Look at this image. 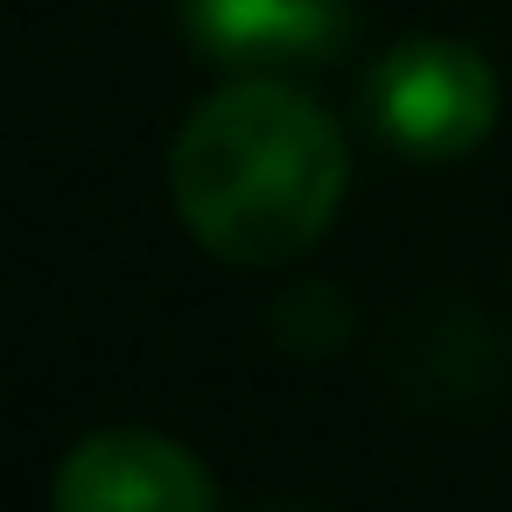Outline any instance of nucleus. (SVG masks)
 <instances>
[{"instance_id":"nucleus-1","label":"nucleus","mask_w":512,"mask_h":512,"mask_svg":"<svg viewBox=\"0 0 512 512\" xmlns=\"http://www.w3.org/2000/svg\"><path fill=\"white\" fill-rule=\"evenodd\" d=\"M169 197L204 253L232 267H281L316 246L344 204V134L309 92L274 71H239L183 120L169 148Z\"/></svg>"},{"instance_id":"nucleus-2","label":"nucleus","mask_w":512,"mask_h":512,"mask_svg":"<svg viewBox=\"0 0 512 512\" xmlns=\"http://www.w3.org/2000/svg\"><path fill=\"white\" fill-rule=\"evenodd\" d=\"M365 113H372L386 148H400L414 162H449V155H470L491 134L498 78L470 43L414 36V43H400L393 57L372 64Z\"/></svg>"},{"instance_id":"nucleus-3","label":"nucleus","mask_w":512,"mask_h":512,"mask_svg":"<svg viewBox=\"0 0 512 512\" xmlns=\"http://www.w3.org/2000/svg\"><path fill=\"white\" fill-rule=\"evenodd\" d=\"M218 498L211 470L148 428H99L85 435L57 477H50V505L57 512H204Z\"/></svg>"},{"instance_id":"nucleus-4","label":"nucleus","mask_w":512,"mask_h":512,"mask_svg":"<svg viewBox=\"0 0 512 512\" xmlns=\"http://www.w3.org/2000/svg\"><path fill=\"white\" fill-rule=\"evenodd\" d=\"M190 43L225 71H288L344 50V0H183Z\"/></svg>"},{"instance_id":"nucleus-5","label":"nucleus","mask_w":512,"mask_h":512,"mask_svg":"<svg viewBox=\"0 0 512 512\" xmlns=\"http://www.w3.org/2000/svg\"><path fill=\"white\" fill-rule=\"evenodd\" d=\"M274 337H281L288 351H330V344L344 337V302H337L323 281H302L295 295H281Z\"/></svg>"}]
</instances>
